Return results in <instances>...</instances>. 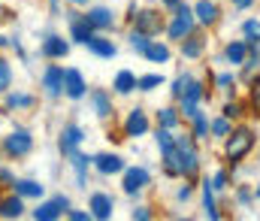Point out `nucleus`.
Segmentation results:
<instances>
[{
    "mask_svg": "<svg viewBox=\"0 0 260 221\" xmlns=\"http://www.w3.org/2000/svg\"><path fill=\"white\" fill-rule=\"evenodd\" d=\"M251 148H254V134H251L248 128H239V131H233V134H230L224 154H227V161H230V164H239Z\"/></svg>",
    "mask_w": 260,
    "mask_h": 221,
    "instance_id": "nucleus-1",
    "label": "nucleus"
},
{
    "mask_svg": "<svg viewBox=\"0 0 260 221\" xmlns=\"http://www.w3.org/2000/svg\"><path fill=\"white\" fill-rule=\"evenodd\" d=\"M188 34H194V15H191V6L179 3L176 6V18L170 24V37L173 40H185Z\"/></svg>",
    "mask_w": 260,
    "mask_h": 221,
    "instance_id": "nucleus-2",
    "label": "nucleus"
},
{
    "mask_svg": "<svg viewBox=\"0 0 260 221\" xmlns=\"http://www.w3.org/2000/svg\"><path fill=\"white\" fill-rule=\"evenodd\" d=\"M3 148H6V154H9V157H24V154L34 148V137H30L27 131H12V134L6 137Z\"/></svg>",
    "mask_w": 260,
    "mask_h": 221,
    "instance_id": "nucleus-3",
    "label": "nucleus"
},
{
    "mask_svg": "<svg viewBox=\"0 0 260 221\" xmlns=\"http://www.w3.org/2000/svg\"><path fill=\"white\" fill-rule=\"evenodd\" d=\"M67 209H70V200H67V197H55V200L37 206V209H34V218L37 221H55V218H61Z\"/></svg>",
    "mask_w": 260,
    "mask_h": 221,
    "instance_id": "nucleus-4",
    "label": "nucleus"
},
{
    "mask_svg": "<svg viewBox=\"0 0 260 221\" xmlns=\"http://www.w3.org/2000/svg\"><path fill=\"white\" fill-rule=\"evenodd\" d=\"M160 27H164V18L154 12V9H142L139 15H136V30H142V34H160Z\"/></svg>",
    "mask_w": 260,
    "mask_h": 221,
    "instance_id": "nucleus-5",
    "label": "nucleus"
},
{
    "mask_svg": "<svg viewBox=\"0 0 260 221\" xmlns=\"http://www.w3.org/2000/svg\"><path fill=\"white\" fill-rule=\"evenodd\" d=\"M91 27H94V24L88 21V15H82V18H79V15H70V34H73V40H76V43L88 46V40L94 37V34H91Z\"/></svg>",
    "mask_w": 260,
    "mask_h": 221,
    "instance_id": "nucleus-6",
    "label": "nucleus"
},
{
    "mask_svg": "<svg viewBox=\"0 0 260 221\" xmlns=\"http://www.w3.org/2000/svg\"><path fill=\"white\" fill-rule=\"evenodd\" d=\"M112 209H115V200L109 194H91V215L100 221L112 218Z\"/></svg>",
    "mask_w": 260,
    "mask_h": 221,
    "instance_id": "nucleus-7",
    "label": "nucleus"
},
{
    "mask_svg": "<svg viewBox=\"0 0 260 221\" xmlns=\"http://www.w3.org/2000/svg\"><path fill=\"white\" fill-rule=\"evenodd\" d=\"M64 94L67 97H73V100H79L82 94H85V79H82V73L79 70H64Z\"/></svg>",
    "mask_w": 260,
    "mask_h": 221,
    "instance_id": "nucleus-8",
    "label": "nucleus"
},
{
    "mask_svg": "<svg viewBox=\"0 0 260 221\" xmlns=\"http://www.w3.org/2000/svg\"><path fill=\"white\" fill-rule=\"evenodd\" d=\"M148 185V170L145 167H133L124 173V191L127 194H136V191H142Z\"/></svg>",
    "mask_w": 260,
    "mask_h": 221,
    "instance_id": "nucleus-9",
    "label": "nucleus"
},
{
    "mask_svg": "<svg viewBox=\"0 0 260 221\" xmlns=\"http://www.w3.org/2000/svg\"><path fill=\"white\" fill-rule=\"evenodd\" d=\"M43 88H46L49 97H58L64 91V70L61 67H49L46 76H43Z\"/></svg>",
    "mask_w": 260,
    "mask_h": 221,
    "instance_id": "nucleus-10",
    "label": "nucleus"
},
{
    "mask_svg": "<svg viewBox=\"0 0 260 221\" xmlns=\"http://www.w3.org/2000/svg\"><path fill=\"white\" fill-rule=\"evenodd\" d=\"M148 131V118H145V112L142 109H133L127 115V121H124V134L127 137H142Z\"/></svg>",
    "mask_w": 260,
    "mask_h": 221,
    "instance_id": "nucleus-11",
    "label": "nucleus"
},
{
    "mask_svg": "<svg viewBox=\"0 0 260 221\" xmlns=\"http://www.w3.org/2000/svg\"><path fill=\"white\" fill-rule=\"evenodd\" d=\"M85 140V134H82V128H76V124H67L64 134H61V151L64 154H73L76 151V146Z\"/></svg>",
    "mask_w": 260,
    "mask_h": 221,
    "instance_id": "nucleus-12",
    "label": "nucleus"
},
{
    "mask_svg": "<svg viewBox=\"0 0 260 221\" xmlns=\"http://www.w3.org/2000/svg\"><path fill=\"white\" fill-rule=\"evenodd\" d=\"M94 164H97V170H100V173H106V176H109V173H121V170H124V161H121L118 154H97V157H94Z\"/></svg>",
    "mask_w": 260,
    "mask_h": 221,
    "instance_id": "nucleus-13",
    "label": "nucleus"
},
{
    "mask_svg": "<svg viewBox=\"0 0 260 221\" xmlns=\"http://www.w3.org/2000/svg\"><path fill=\"white\" fill-rule=\"evenodd\" d=\"M88 52H94L97 58H115V46H112V40H100V37H91L88 40Z\"/></svg>",
    "mask_w": 260,
    "mask_h": 221,
    "instance_id": "nucleus-14",
    "label": "nucleus"
},
{
    "mask_svg": "<svg viewBox=\"0 0 260 221\" xmlns=\"http://www.w3.org/2000/svg\"><path fill=\"white\" fill-rule=\"evenodd\" d=\"M21 212H24L21 194H15V197H6V200H0V218H18Z\"/></svg>",
    "mask_w": 260,
    "mask_h": 221,
    "instance_id": "nucleus-15",
    "label": "nucleus"
},
{
    "mask_svg": "<svg viewBox=\"0 0 260 221\" xmlns=\"http://www.w3.org/2000/svg\"><path fill=\"white\" fill-rule=\"evenodd\" d=\"M203 46H206V40L200 34H188V40H182V55L185 58H200L203 55Z\"/></svg>",
    "mask_w": 260,
    "mask_h": 221,
    "instance_id": "nucleus-16",
    "label": "nucleus"
},
{
    "mask_svg": "<svg viewBox=\"0 0 260 221\" xmlns=\"http://www.w3.org/2000/svg\"><path fill=\"white\" fill-rule=\"evenodd\" d=\"M67 49H70V46H67L61 37H49V40L43 43V55H46V58H64Z\"/></svg>",
    "mask_w": 260,
    "mask_h": 221,
    "instance_id": "nucleus-17",
    "label": "nucleus"
},
{
    "mask_svg": "<svg viewBox=\"0 0 260 221\" xmlns=\"http://www.w3.org/2000/svg\"><path fill=\"white\" fill-rule=\"evenodd\" d=\"M91 103H94V112L100 115V118H106V115H112V103H109V97H106V91H91Z\"/></svg>",
    "mask_w": 260,
    "mask_h": 221,
    "instance_id": "nucleus-18",
    "label": "nucleus"
},
{
    "mask_svg": "<svg viewBox=\"0 0 260 221\" xmlns=\"http://www.w3.org/2000/svg\"><path fill=\"white\" fill-rule=\"evenodd\" d=\"M194 12H197V18L203 21V24H212L215 18H218V6L212 3V0H200L194 6Z\"/></svg>",
    "mask_w": 260,
    "mask_h": 221,
    "instance_id": "nucleus-19",
    "label": "nucleus"
},
{
    "mask_svg": "<svg viewBox=\"0 0 260 221\" xmlns=\"http://www.w3.org/2000/svg\"><path fill=\"white\" fill-rule=\"evenodd\" d=\"M88 21H91L94 27H112V12H109L106 6H94V9L88 12Z\"/></svg>",
    "mask_w": 260,
    "mask_h": 221,
    "instance_id": "nucleus-20",
    "label": "nucleus"
},
{
    "mask_svg": "<svg viewBox=\"0 0 260 221\" xmlns=\"http://www.w3.org/2000/svg\"><path fill=\"white\" fill-rule=\"evenodd\" d=\"M133 88H139V79L130 73V70H121V73L115 76V91L118 94H130Z\"/></svg>",
    "mask_w": 260,
    "mask_h": 221,
    "instance_id": "nucleus-21",
    "label": "nucleus"
},
{
    "mask_svg": "<svg viewBox=\"0 0 260 221\" xmlns=\"http://www.w3.org/2000/svg\"><path fill=\"white\" fill-rule=\"evenodd\" d=\"M200 97H203V85L191 79V82L185 85V94H182V109H185V106H197Z\"/></svg>",
    "mask_w": 260,
    "mask_h": 221,
    "instance_id": "nucleus-22",
    "label": "nucleus"
},
{
    "mask_svg": "<svg viewBox=\"0 0 260 221\" xmlns=\"http://www.w3.org/2000/svg\"><path fill=\"white\" fill-rule=\"evenodd\" d=\"M12 191H15V194H21V197H43V185H37V182H30V179L15 182V185H12Z\"/></svg>",
    "mask_w": 260,
    "mask_h": 221,
    "instance_id": "nucleus-23",
    "label": "nucleus"
},
{
    "mask_svg": "<svg viewBox=\"0 0 260 221\" xmlns=\"http://www.w3.org/2000/svg\"><path fill=\"white\" fill-rule=\"evenodd\" d=\"M145 58H148V61H154V64H167V61H170V49H167V46H160V43H148Z\"/></svg>",
    "mask_w": 260,
    "mask_h": 221,
    "instance_id": "nucleus-24",
    "label": "nucleus"
},
{
    "mask_svg": "<svg viewBox=\"0 0 260 221\" xmlns=\"http://www.w3.org/2000/svg\"><path fill=\"white\" fill-rule=\"evenodd\" d=\"M224 55H227V61H230V64H245L248 46H245V43H230V46L224 49Z\"/></svg>",
    "mask_w": 260,
    "mask_h": 221,
    "instance_id": "nucleus-25",
    "label": "nucleus"
},
{
    "mask_svg": "<svg viewBox=\"0 0 260 221\" xmlns=\"http://www.w3.org/2000/svg\"><path fill=\"white\" fill-rule=\"evenodd\" d=\"M203 206H206V215L215 221L218 218V209H215V185H203Z\"/></svg>",
    "mask_w": 260,
    "mask_h": 221,
    "instance_id": "nucleus-26",
    "label": "nucleus"
},
{
    "mask_svg": "<svg viewBox=\"0 0 260 221\" xmlns=\"http://www.w3.org/2000/svg\"><path fill=\"white\" fill-rule=\"evenodd\" d=\"M73 170H76V182H79V188H85V185H88V179H85V170H88V157L73 151Z\"/></svg>",
    "mask_w": 260,
    "mask_h": 221,
    "instance_id": "nucleus-27",
    "label": "nucleus"
},
{
    "mask_svg": "<svg viewBox=\"0 0 260 221\" xmlns=\"http://www.w3.org/2000/svg\"><path fill=\"white\" fill-rule=\"evenodd\" d=\"M6 106L9 109H27V106H34V97L30 94H9L6 97Z\"/></svg>",
    "mask_w": 260,
    "mask_h": 221,
    "instance_id": "nucleus-28",
    "label": "nucleus"
},
{
    "mask_svg": "<svg viewBox=\"0 0 260 221\" xmlns=\"http://www.w3.org/2000/svg\"><path fill=\"white\" fill-rule=\"evenodd\" d=\"M148 43H151V40H148V34H142V30H133V34H130V46H133L139 55H145Z\"/></svg>",
    "mask_w": 260,
    "mask_h": 221,
    "instance_id": "nucleus-29",
    "label": "nucleus"
},
{
    "mask_svg": "<svg viewBox=\"0 0 260 221\" xmlns=\"http://www.w3.org/2000/svg\"><path fill=\"white\" fill-rule=\"evenodd\" d=\"M157 121H160V128H176V124H179V115H176V109L167 106V109L157 112Z\"/></svg>",
    "mask_w": 260,
    "mask_h": 221,
    "instance_id": "nucleus-30",
    "label": "nucleus"
},
{
    "mask_svg": "<svg viewBox=\"0 0 260 221\" xmlns=\"http://www.w3.org/2000/svg\"><path fill=\"white\" fill-rule=\"evenodd\" d=\"M157 85H164V76H157V73L142 76V79H139V91H154Z\"/></svg>",
    "mask_w": 260,
    "mask_h": 221,
    "instance_id": "nucleus-31",
    "label": "nucleus"
},
{
    "mask_svg": "<svg viewBox=\"0 0 260 221\" xmlns=\"http://www.w3.org/2000/svg\"><path fill=\"white\" fill-rule=\"evenodd\" d=\"M157 146H160V151H170V148L176 146V140L170 137V128H160L157 131Z\"/></svg>",
    "mask_w": 260,
    "mask_h": 221,
    "instance_id": "nucleus-32",
    "label": "nucleus"
},
{
    "mask_svg": "<svg viewBox=\"0 0 260 221\" xmlns=\"http://www.w3.org/2000/svg\"><path fill=\"white\" fill-rule=\"evenodd\" d=\"M212 134H215V137H230V118L224 115V118L212 121Z\"/></svg>",
    "mask_w": 260,
    "mask_h": 221,
    "instance_id": "nucleus-33",
    "label": "nucleus"
},
{
    "mask_svg": "<svg viewBox=\"0 0 260 221\" xmlns=\"http://www.w3.org/2000/svg\"><path fill=\"white\" fill-rule=\"evenodd\" d=\"M9 82H12V67L0 58V91H6V88H9Z\"/></svg>",
    "mask_w": 260,
    "mask_h": 221,
    "instance_id": "nucleus-34",
    "label": "nucleus"
},
{
    "mask_svg": "<svg viewBox=\"0 0 260 221\" xmlns=\"http://www.w3.org/2000/svg\"><path fill=\"white\" fill-rule=\"evenodd\" d=\"M242 30H245V37H248L251 43H260V21H245Z\"/></svg>",
    "mask_w": 260,
    "mask_h": 221,
    "instance_id": "nucleus-35",
    "label": "nucleus"
},
{
    "mask_svg": "<svg viewBox=\"0 0 260 221\" xmlns=\"http://www.w3.org/2000/svg\"><path fill=\"white\" fill-rule=\"evenodd\" d=\"M194 124H197V137H206L209 121H206V115H203V112H197V115H194Z\"/></svg>",
    "mask_w": 260,
    "mask_h": 221,
    "instance_id": "nucleus-36",
    "label": "nucleus"
},
{
    "mask_svg": "<svg viewBox=\"0 0 260 221\" xmlns=\"http://www.w3.org/2000/svg\"><path fill=\"white\" fill-rule=\"evenodd\" d=\"M188 82H191V76H179V79L173 82V94H176V97H182V94H185V85H188Z\"/></svg>",
    "mask_w": 260,
    "mask_h": 221,
    "instance_id": "nucleus-37",
    "label": "nucleus"
},
{
    "mask_svg": "<svg viewBox=\"0 0 260 221\" xmlns=\"http://www.w3.org/2000/svg\"><path fill=\"white\" fill-rule=\"evenodd\" d=\"M251 103H254V109H257V115H260V79L251 82Z\"/></svg>",
    "mask_w": 260,
    "mask_h": 221,
    "instance_id": "nucleus-38",
    "label": "nucleus"
},
{
    "mask_svg": "<svg viewBox=\"0 0 260 221\" xmlns=\"http://www.w3.org/2000/svg\"><path fill=\"white\" fill-rule=\"evenodd\" d=\"M224 115H227V118H239V115H242V106H239V103H227V106H224Z\"/></svg>",
    "mask_w": 260,
    "mask_h": 221,
    "instance_id": "nucleus-39",
    "label": "nucleus"
},
{
    "mask_svg": "<svg viewBox=\"0 0 260 221\" xmlns=\"http://www.w3.org/2000/svg\"><path fill=\"white\" fill-rule=\"evenodd\" d=\"M212 185H215V191H224V188H227V173H218Z\"/></svg>",
    "mask_w": 260,
    "mask_h": 221,
    "instance_id": "nucleus-40",
    "label": "nucleus"
},
{
    "mask_svg": "<svg viewBox=\"0 0 260 221\" xmlns=\"http://www.w3.org/2000/svg\"><path fill=\"white\" fill-rule=\"evenodd\" d=\"M233 85V73H221L218 76V88H230Z\"/></svg>",
    "mask_w": 260,
    "mask_h": 221,
    "instance_id": "nucleus-41",
    "label": "nucleus"
},
{
    "mask_svg": "<svg viewBox=\"0 0 260 221\" xmlns=\"http://www.w3.org/2000/svg\"><path fill=\"white\" fill-rule=\"evenodd\" d=\"M130 218H151V212H148L145 206H139V209H133V212H130Z\"/></svg>",
    "mask_w": 260,
    "mask_h": 221,
    "instance_id": "nucleus-42",
    "label": "nucleus"
},
{
    "mask_svg": "<svg viewBox=\"0 0 260 221\" xmlns=\"http://www.w3.org/2000/svg\"><path fill=\"white\" fill-rule=\"evenodd\" d=\"M0 185H15V179H12L6 170H0Z\"/></svg>",
    "mask_w": 260,
    "mask_h": 221,
    "instance_id": "nucleus-43",
    "label": "nucleus"
},
{
    "mask_svg": "<svg viewBox=\"0 0 260 221\" xmlns=\"http://www.w3.org/2000/svg\"><path fill=\"white\" fill-rule=\"evenodd\" d=\"M251 200V191L248 188H239V203H248Z\"/></svg>",
    "mask_w": 260,
    "mask_h": 221,
    "instance_id": "nucleus-44",
    "label": "nucleus"
},
{
    "mask_svg": "<svg viewBox=\"0 0 260 221\" xmlns=\"http://www.w3.org/2000/svg\"><path fill=\"white\" fill-rule=\"evenodd\" d=\"M191 197V185H185V188H179V200H188Z\"/></svg>",
    "mask_w": 260,
    "mask_h": 221,
    "instance_id": "nucleus-45",
    "label": "nucleus"
},
{
    "mask_svg": "<svg viewBox=\"0 0 260 221\" xmlns=\"http://www.w3.org/2000/svg\"><path fill=\"white\" fill-rule=\"evenodd\" d=\"M70 218L73 221H85L88 218V212H79V209H76V212H70Z\"/></svg>",
    "mask_w": 260,
    "mask_h": 221,
    "instance_id": "nucleus-46",
    "label": "nucleus"
},
{
    "mask_svg": "<svg viewBox=\"0 0 260 221\" xmlns=\"http://www.w3.org/2000/svg\"><path fill=\"white\" fill-rule=\"evenodd\" d=\"M233 3H236L239 9H248V6H251V0H233Z\"/></svg>",
    "mask_w": 260,
    "mask_h": 221,
    "instance_id": "nucleus-47",
    "label": "nucleus"
},
{
    "mask_svg": "<svg viewBox=\"0 0 260 221\" xmlns=\"http://www.w3.org/2000/svg\"><path fill=\"white\" fill-rule=\"evenodd\" d=\"M164 3H167V6H179L182 0H164Z\"/></svg>",
    "mask_w": 260,
    "mask_h": 221,
    "instance_id": "nucleus-48",
    "label": "nucleus"
},
{
    "mask_svg": "<svg viewBox=\"0 0 260 221\" xmlns=\"http://www.w3.org/2000/svg\"><path fill=\"white\" fill-rule=\"evenodd\" d=\"M254 197H257V200H260V185H257V191H254Z\"/></svg>",
    "mask_w": 260,
    "mask_h": 221,
    "instance_id": "nucleus-49",
    "label": "nucleus"
},
{
    "mask_svg": "<svg viewBox=\"0 0 260 221\" xmlns=\"http://www.w3.org/2000/svg\"><path fill=\"white\" fill-rule=\"evenodd\" d=\"M0 46H6V37H0Z\"/></svg>",
    "mask_w": 260,
    "mask_h": 221,
    "instance_id": "nucleus-50",
    "label": "nucleus"
},
{
    "mask_svg": "<svg viewBox=\"0 0 260 221\" xmlns=\"http://www.w3.org/2000/svg\"><path fill=\"white\" fill-rule=\"evenodd\" d=\"M73 3H85V0H73Z\"/></svg>",
    "mask_w": 260,
    "mask_h": 221,
    "instance_id": "nucleus-51",
    "label": "nucleus"
}]
</instances>
